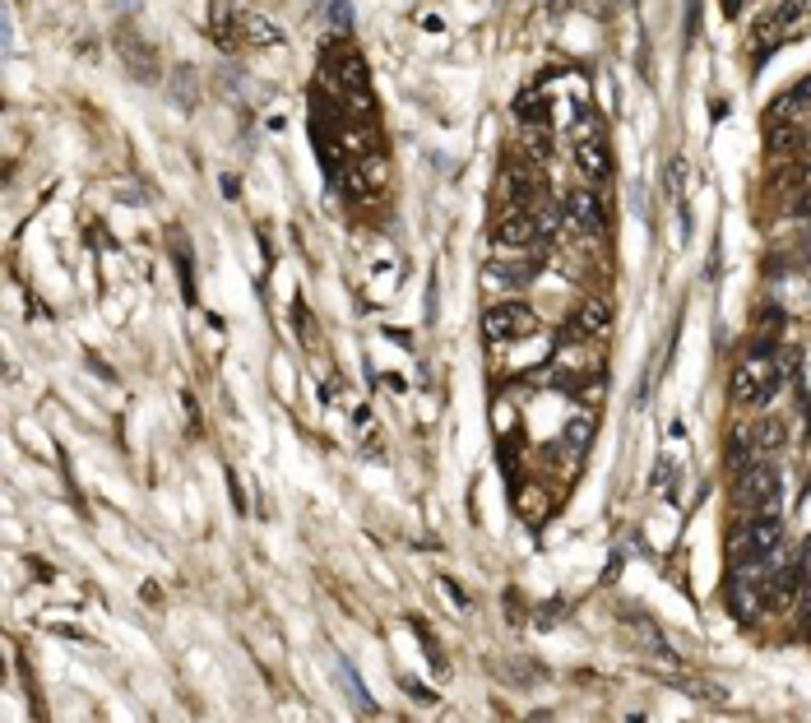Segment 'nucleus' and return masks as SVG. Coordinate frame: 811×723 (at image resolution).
I'll return each mask as SVG.
<instances>
[{"label": "nucleus", "mask_w": 811, "mask_h": 723, "mask_svg": "<svg viewBox=\"0 0 811 723\" xmlns=\"http://www.w3.org/2000/svg\"><path fill=\"white\" fill-rule=\"evenodd\" d=\"M547 5H561V0H547Z\"/></svg>", "instance_id": "26"}, {"label": "nucleus", "mask_w": 811, "mask_h": 723, "mask_svg": "<svg viewBox=\"0 0 811 723\" xmlns=\"http://www.w3.org/2000/svg\"><path fill=\"white\" fill-rule=\"evenodd\" d=\"M519 506H524V510H529V515L538 519V515H543V506H547L543 487H524V492H519Z\"/></svg>", "instance_id": "21"}, {"label": "nucleus", "mask_w": 811, "mask_h": 723, "mask_svg": "<svg viewBox=\"0 0 811 723\" xmlns=\"http://www.w3.org/2000/svg\"><path fill=\"white\" fill-rule=\"evenodd\" d=\"M515 120H519V126H547V120H552V98L538 84L519 89L515 93Z\"/></svg>", "instance_id": "11"}, {"label": "nucleus", "mask_w": 811, "mask_h": 723, "mask_svg": "<svg viewBox=\"0 0 811 723\" xmlns=\"http://www.w3.org/2000/svg\"><path fill=\"white\" fill-rule=\"evenodd\" d=\"M589 436H594V422H589V418H575V422H571V431H565V446H571V450L580 455V450L589 446Z\"/></svg>", "instance_id": "19"}, {"label": "nucleus", "mask_w": 811, "mask_h": 723, "mask_svg": "<svg viewBox=\"0 0 811 723\" xmlns=\"http://www.w3.org/2000/svg\"><path fill=\"white\" fill-rule=\"evenodd\" d=\"M524 153L534 163H547L552 158V126H524Z\"/></svg>", "instance_id": "16"}, {"label": "nucleus", "mask_w": 811, "mask_h": 723, "mask_svg": "<svg viewBox=\"0 0 811 723\" xmlns=\"http://www.w3.org/2000/svg\"><path fill=\"white\" fill-rule=\"evenodd\" d=\"M723 10H728V14H738V10H742V0H723Z\"/></svg>", "instance_id": "25"}, {"label": "nucleus", "mask_w": 811, "mask_h": 723, "mask_svg": "<svg viewBox=\"0 0 811 723\" xmlns=\"http://www.w3.org/2000/svg\"><path fill=\"white\" fill-rule=\"evenodd\" d=\"M561 209H565V223H571L575 232H584V236H598V232L607 227L603 199H598V195H594L589 186H575V190H565Z\"/></svg>", "instance_id": "6"}, {"label": "nucleus", "mask_w": 811, "mask_h": 723, "mask_svg": "<svg viewBox=\"0 0 811 723\" xmlns=\"http://www.w3.org/2000/svg\"><path fill=\"white\" fill-rule=\"evenodd\" d=\"M788 367H793V357L779 362V357H769V352H756L747 367L733 376V404H742V409L765 404V399L788 381Z\"/></svg>", "instance_id": "1"}, {"label": "nucleus", "mask_w": 811, "mask_h": 723, "mask_svg": "<svg viewBox=\"0 0 811 723\" xmlns=\"http://www.w3.org/2000/svg\"><path fill=\"white\" fill-rule=\"evenodd\" d=\"M497 241H501V246H529V241H538L534 209H519V205H510V209L497 218Z\"/></svg>", "instance_id": "8"}, {"label": "nucleus", "mask_w": 811, "mask_h": 723, "mask_svg": "<svg viewBox=\"0 0 811 723\" xmlns=\"http://www.w3.org/2000/svg\"><path fill=\"white\" fill-rule=\"evenodd\" d=\"M575 163H580V172L589 177V186H603L607 177H613V158H607V144H603V140H580V144H575Z\"/></svg>", "instance_id": "10"}, {"label": "nucleus", "mask_w": 811, "mask_h": 723, "mask_svg": "<svg viewBox=\"0 0 811 723\" xmlns=\"http://www.w3.org/2000/svg\"><path fill=\"white\" fill-rule=\"evenodd\" d=\"M663 190H668V199H677V205H681V190H686V163H681V158H668Z\"/></svg>", "instance_id": "18"}, {"label": "nucleus", "mask_w": 811, "mask_h": 723, "mask_svg": "<svg viewBox=\"0 0 811 723\" xmlns=\"http://www.w3.org/2000/svg\"><path fill=\"white\" fill-rule=\"evenodd\" d=\"M779 538H784V519L779 510H756L747 525L733 534V556L738 566H765V556L779 552Z\"/></svg>", "instance_id": "2"}, {"label": "nucleus", "mask_w": 811, "mask_h": 723, "mask_svg": "<svg viewBox=\"0 0 811 723\" xmlns=\"http://www.w3.org/2000/svg\"><path fill=\"white\" fill-rule=\"evenodd\" d=\"M330 74L339 79L343 89H367V61H362L352 47H339L330 61Z\"/></svg>", "instance_id": "12"}, {"label": "nucleus", "mask_w": 811, "mask_h": 723, "mask_svg": "<svg viewBox=\"0 0 811 723\" xmlns=\"http://www.w3.org/2000/svg\"><path fill=\"white\" fill-rule=\"evenodd\" d=\"M111 47H116V56H121V65L130 70V79H140V84H153L158 79V52H153V43H144V37L126 24V28H116V37H111Z\"/></svg>", "instance_id": "5"}, {"label": "nucleus", "mask_w": 811, "mask_h": 723, "mask_svg": "<svg viewBox=\"0 0 811 723\" xmlns=\"http://www.w3.org/2000/svg\"><path fill=\"white\" fill-rule=\"evenodd\" d=\"M538 330V315L524 306V302H501L482 315V334L492 343H515V339H529Z\"/></svg>", "instance_id": "4"}, {"label": "nucleus", "mask_w": 811, "mask_h": 723, "mask_svg": "<svg viewBox=\"0 0 811 723\" xmlns=\"http://www.w3.org/2000/svg\"><path fill=\"white\" fill-rule=\"evenodd\" d=\"M543 269V260L538 255H524V260H501V265H492V278H501V284H529V278Z\"/></svg>", "instance_id": "14"}, {"label": "nucleus", "mask_w": 811, "mask_h": 723, "mask_svg": "<svg viewBox=\"0 0 811 723\" xmlns=\"http://www.w3.org/2000/svg\"><path fill=\"white\" fill-rule=\"evenodd\" d=\"M140 598H149V602H158L162 593H158V584H140Z\"/></svg>", "instance_id": "24"}, {"label": "nucleus", "mask_w": 811, "mask_h": 723, "mask_svg": "<svg viewBox=\"0 0 811 723\" xmlns=\"http://www.w3.org/2000/svg\"><path fill=\"white\" fill-rule=\"evenodd\" d=\"M756 440H760L756 450H779V440H784V427H779V422H765V427L756 431Z\"/></svg>", "instance_id": "20"}, {"label": "nucleus", "mask_w": 811, "mask_h": 723, "mask_svg": "<svg viewBox=\"0 0 811 723\" xmlns=\"http://www.w3.org/2000/svg\"><path fill=\"white\" fill-rule=\"evenodd\" d=\"M751 455H756V440H751V436H733V440H728V468H733V473L751 468Z\"/></svg>", "instance_id": "17"}, {"label": "nucleus", "mask_w": 811, "mask_h": 723, "mask_svg": "<svg viewBox=\"0 0 811 723\" xmlns=\"http://www.w3.org/2000/svg\"><path fill=\"white\" fill-rule=\"evenodd\" d=\"M501 181H506V195L515 199L519 209H529V205H534V186H538V181H534L529 172H524V168H515V172L506 168V177H501Z\"/></svg>", "instance_id": "15"}, {"label": "nucleus", "mask_w": 811, "mask_h": 723, "mask_svg": "<svg viewBox=\"0 0 811 723\" xmlns=\"http://www.w3.org/2000/svg\"><path fill=\"white\" fill-rule=\"evenodd\" d=\"M607 325H613V311H607L598 297H589V302L575 311V320H571V325H565V343L598 339V334H607Z\"/></svg>", "instance_id": "7"}, {"label": "nucleus", "mask_w": 811, "mask_h": 723, "mask_svg": "<svg viewBox=\"0 0 811 723\" xmlns=\"http://www.w3.org/2000/svg\"><path fill=\"white\" fill-rule=\"evenodd\" d=\"M802 144H806V140H802V126H793V120H769V130H765L769 163H788Z\"/></svg>", "instance_id": "9"}, {"label": "nucleus", "mask_w": 811, "mask_h": 723, "mask_svg": "<svg viewBox=\"0 0 811 723\" xmlns=\"http://www.w3.org/2000/svg\"><path fill=\"white\" fill-rule=\"evenodd\" d=\"M556 218H561L556 209H534V223H538V236H552V232H556Z\"/></svg>", "instance_id": "22"}, {"label": "nucleus", "mask_w": 811, "mask_h": 723, "mask_svg": "<svg viewBox=\"0 0 811 723\" xmlns=\"http://www.w3.org/2000/svg\"><path fill=\"white\" fill-rule=\"evenodd\" d=\"M797 566H802V580H806V575H811V543H806V552L797 556Z\"/></svg>", "instance_id": "23"}, {"label": "nucleus", "mask_w": 811, "mask_h": 723, "mask_svg": "<svg viewBox=\"0 0 811 723\" xmlns=\"http://www.w3.org/2000/svg\"><path fill=\"white\" fill-rule=\"evenodd\" d=\"M733 501L742 510H775L779 506V468L775 464H751L738 473V487H733Z\"/></svg>", "instance_id": "3"}, {"label": "nucleus", "mask_w": 811, "mask_h": 723, "mask_svg": "<svg viewBox=\"0 0 811 723\" xmlns=\"http://www.w3.org/2000/svg\"><path fill=\"white\" fill-rule=\"evenodd\" d=\"M237 33H241V43H251V47H274L278 43V28L260 14H246V10H237Z\"/></svg>", "instance_id": "13"}]
</instances>
